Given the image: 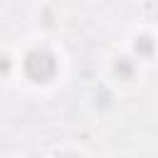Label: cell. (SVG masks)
Here are the masks:
<instances>
[{
	"mask_svg": "<svg viewBox=\"0 0 158 158\" xmlns=\"http://www.w3.org/2000/svg\"><path fill=\"white\" fill-rule=\"evenodd\" d=\"M25 74L37 81V84H44L49 81L54 74H57V59L52 52L47 49H32L25 54Z\"/></svg>",
	"mask_w": 158,
	"mask_h": 158,
	"instance_id": "obj_1",
	"label": "cell"
},
{
	"mask_svg": "<svg viewBox=\"0 0 158 158\" xmlns=\"http://www.w3.org/2000/svg\"><path fill=\"white\" fill-rule=\"evenodd\" d=\"M153 49H156L153 37H148V35L136 37V42H133V52H136L138 57H151V54H153Z\"/></svg>",
	"mask_w": 158,
	"mask_h": 158,
	"instance_id": "obj_2",
	"label": "cell"
},
{
	"mask_svg": "<svg viewBox=\"0 0 158 158\" xmlns=\"http://www.w3.org/2000/svg\"><path fill=\"white\" fill-rule=\"evenodd\" d=\"M133 69H136V67H133V62H131L128 57H118V59L114 62V72H116L121 79H131V77H133Z\"/></svg>",
	"mask_w": 158,
	"mask_h": 158,
	"instance_id": "obj_3",
	"label": "cell"
},
{
	"mask_svg": "<svg viewBox=\"0 0 158 158\" xmlns=\"http://www.w3.org/2000/svg\"><path fill=\"white\" fill-rule=\"evenodd\" d=\"M10 59L5 57V54H0V77H5V74H10Z\"/></svg>",
	"mask_w": 158,
	"mask_h": 158,
	"instance_id": "obj_4",
	"label": "cell"
},
{
	"mask_svg": "<svg viewBox=\"0 0 158 158\" xmlns=\"http://www.w3.org/2000/svg\"><path fill=\"white\" fill-rule=\"evenodd\" d=\"M62 158H77V156H72V153H67V156H62Z\"/></svg>",
	"mask_w": 158,
	"mask_h": 158,
	"instance_id": "obj_5",
	"label": "cell"
}]
</instances>
